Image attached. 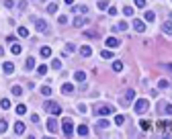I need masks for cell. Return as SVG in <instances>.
<instances>
[{"label":"cell","mask_w":172,"mask_h":139,"mask_svg":"<svg viewBox=\"0 0 172 139\" xmlns=\"http://www.w3.org/2000/svg\"><path fill=\"white\" fill-rule=\"evenodd\" d=\"M47 131H49V133H57V123H55V119H47Z\"/></svg>","instance_id":"cell-8"},{"label":"cell","mask_w":172,"mask_h":139,"mask_svg":"<svg viewBox=\"0 0 172 139\" xmlns=\"http://www.w3.org/2000/svg\"><path fill=\"white\" fill-rule=\"evenodd\" d=\"M135 6H141V8H145V0H135Z\"/></svg>","instance_id":"cell-41"},{"label":"cell","mask_w":172,"mask_h":139,"mask_svg":"<svg viewBox=\"0 0 172 139\" xmlns=\"http://www.w3.org/2000/svg\"><path fill=\"white\" fill-rule=\"evenodd\" d=\"M133 29H135L137 33H143V31H145V25H143V20L135 18V20H133Z\"/></svg>","instance_id":"cell-7"},{"label":"cell","mask_w":172,"mask_h":139,"mask_svg":"<svg viewBox=\"0 0 172 139\" xmlns=\"http://www.w3.org/2000/svg\"><path fill=\"white\" fill-rule=\"evenodd\" d=\"M133 108H135V112H137V114H143V112L149 108V102H147L145 98H139V100L135 102V106H133Z\"/></svg>","instance_id":"cell-3"},{"label":"cell","mask_w":172,"mask_h":139,"mask_svg":"<svg viewBox=\"0 0 172 139\" xmlns=\"http://www.w3.org/2000/svg\"><path fill=\"white\" fill-rule=\"evenodd\" d=\"M74 49H76V47H74L72 43H68V45H66V51H74Z\"/></svg>","instance_id":"cell-43"},{"label":"cell","mask_w":172,"mask_h":139,"mask_svg":"<svg viewBox=\"0 0 172 139\" xmlns=\"http://www.w3.org/2000/svg\"><path fill=\"white\" fill-rule=\"evenodd\" d=\"M35 27H37V31H39V33H47V31H49L47 20H43V18H37V20H35Z\"/></svg>","instance_id":"cell-6"},{"label":"cell","mask_w":172,"mask_h":139,"mask_svg":"<svg viewBox=\"0 0 172 139\" xmlns=\"http://www.w3.org/2000/svg\"><path fill=\"white\" fill-rule=\"evenodd\" d=\"M139 125H141V129H149V123H147V121H141Z\"/></svg>","instance_id":"cell-42"},{"label":"cell","mask_w":172,"mask_h":139,"mask_svg":"<svg viewBox=\"0 0 172 139\" xmlns=\"http://www.w3.org/2000/svg\"><path fill=\"white\" fill-rule=\"evenodd\" d=\"M2 70H4V74H12V72H14V63H12V61H4Z\"/></svg>","instance_id":"cell-11"},{"label":"cell","mask_w":172,"mask_h":139,"mask_svg":"<svg viewBox=\"0 0 172 139\" xmlns=\"http://www.w3.org/2000/svg\"><path fill=\"white\" fill-rule=\"evenodd\" d=\"M98 8H100V10H106V8H109V2H106V0H100V2H98Z\"/></svg>","instance_id":"cell-34"},{"label":"cell","mask_w":172,"mask_h":139,"mask_svg":"<svg viewBox=\"0 0 172 139\" xmlns=\"http://www.w3.org/2000/svg\"><path fill=\"white\" fill-rule=\"evenodd\" d=\"M61 131H63V135H66V137H70V135H72L74 125H72V121H70V119H63V123H61Z\"/></svg>","instance_id":"cell-4"},{"label":"cell","mask_w":172,"mask_h":139,"mask_svg":"<svg viewBox=\"0 0 172 139\" xmlns=\"http://www.w3.org/2000/svg\"><path fill=\"white\" fill-rule=\"evenodd\" d=\"M76 131H78V135H82V137H84V135H88V127H86V125H80Z\"/></svg>","instance_id":"cell-19"},{"label":"cell","mask_w":172,"mask_h":139,"mask_svg":"<svg viewBox=\"0 0 172 139\" xmlns=\"http://www.w3.org/2000/svg\"><path fill=\"white\" fill-rule=\"evenodd\" d=\"M100 57H104V59H111V57H113V53H111L109 49H104V51L100 53Z\"/></svg>","instance_id":"cell-35"},{"label":"cell","mask_w":172,"mask_h":139,"mask_svg":"<svg viewBox=\"0 0 172 139\" xmlns=\"http://www.w3.org/2000/svg\"><path fill=\"white\" fill-rule=\"evenodd\" d=\"M115 123H117V125H123V123H125V117H123V114H117V117H115Z\"/></svg>","instance_id":"cell-36"},{"label":"cell","mask_w":172,"mask_h":139,"mask_svg":"<svg viewBox=\"0 0 172 139\" xmlns=\"http://www.w3.org/2000/svg\"><path fill=\"white\" fill-rule=\"evenodd\" d=\"M0 106H2V108H10V100L8 98H2V100H0Z\"/></svg>","instance_id":"cell-31"},{"label":"cell","mask_w":172,"mask_h":139,"mask_svg":"<svg viewBox=\"0 0 172 139\" xmlns=\"http://www.w3.org/2000/svg\"><path fill=\"white\" fill-rule=\"evenodd\" d=\"M162 31H164L166 35H172V20H166V22H162Z\"/></svg>","instance_id":"cell-12"},{"label":"cell","mask_w":172,"mask_h":139,"mask_svg":"<svg viewBox=\"0 0 172 139\" xmlns=\"http://www.w3.org/2000/svg\"><path fill=\"white\" fill-rule=\"evenodd\" d=\"M154 18H156V14H154V10H145V20H147V22H152Z\"/></svg>","instance_id":"cell-21"},{"label":"cell","mask_w":172,"mask_h":139,"mask_svg":"<svg viewBox=\"0 0 172 139\" xmlns=\"http://www.w3.org/2000/svg\"><path fill=\"white\" fill-rule=\"evenodd\" d=\"M14 133H16V135H23V133H25V125L20 123V121L14 123Z\"/></svg>","instance_id":"cell-14"},{"label":"cell","mask_w":172,"mask_h":139,"mask_svg":"<svg viewBox=\"0 0 172 139\" xmlns=\"http://www.w3.org/2000/svg\"><path fill=\"white\" fill-rule=\"evenodd\" d=\"M25 65H27V67H29V70H33V67H35V59H33V57H29V59H27V63H25Z\"/></svg>","instance_id":"cell-37"},{"label":"cell","mask_w":172,"mask_h":139,"mask_svg":"<svg viewBox=\"0 0 172 139\" xmlns=\"http://www.w3.org/2000/svg\"><path fill=\"white\" fill-rule=\"evenodd\" d=\"M61 92H63V94H72V92H74V86H72L70 82H66V84L61 86Z\"/></svg>","instance_id":"cell-15"},{"label":"cell","mask_w":172,"mask_h":139,"mask_svg":"<svg viewBox=\"0 0 172 139\" xmlns=\"http://www.w3.org/2000/svg\"><path fill=\"white\" fill-rule=\"evenodd\" d=\"M96 125H98L100 129H106V127H109L111 123H109V121H106V119H100V121H96Z\"/></svg>","instance_id":"cell-25"},{"label":"cell","mask_w":172,"mask_h":139,"mask_svg":"<svg viewBox=\"0 0 172 139\" xmlns=\"http://www.w3.org/2000/svg\"><path fill=\"white\" fill-rule=\"evenodd\" d=\"M74 80H76V82H84V80H86V74L80 70V72H76V74H74Z\"/></svg>","instance_id":"cell-17"},{"label":"cell","mask_w":172,"mask_h":139,"mask_svg":"<svg viewBox=\"0 0 172 139\" xmlns=\"http://www.w3.org/2000/svg\"><path fill=\"white\" fill-rule=\"evenodd\" d=\"M133 98H135V90H133V88H127L125 94L119 98V104H121V106H129V102H131Z\"/></svg>","instance_id":"cell-1"},{"label":"cell","mask_w":172,"mask_h":139,"mask_svg":"<svg viewBox=\"0 0 172 139\" xmlns=\"http://www.w3.org/2000/svg\"><path fill=\"white\" fill-rule=\"evenodd\" d=\"M111 112H113V104H102V106L96 108V114H98V117H104V114H111Z\"/></svg>","instance_id":"cell-5"},{"label":"cell","mask_w":172,"mask_h":139,"mask_svg":"<svg viewBox=\"0 0 172 139\" xmlns=\"http://www.w3.org/2000/svg\"><path fill=\"white\" fill-rule=\"evenodd\" d=\"M18 35H20V37H29V29H25V27H18Z\"/></svg>","instance_id":"cell-28"},{"label":"cell","mask_w":172,"mask_h":139,"mask_svg":"<svg viewBox=\"0 0 172 139\" xmlns=\"http://www.w3.org/2000/svg\"><path fill=\"white\" fill-rule=\"evenodd\" d=\"M113 31H127V22H119V25H115Z\"/></svg>","instance_id":"cell-23"},{"label":"cell","mask_w":172,"mask_h":139,"mask_svg":"<svg viewBox=\"0 0 172 139\" xmlns=\"http://www.w3.org/2000/svg\"><path fill=\"white\" fill-rule=\"evenodd\" d=\"M160 112H164V114H172V104H170V102H162V104H160Z\"/></svg>","instance_id":"cell-9"},{"label":"cell","mask_w":172,"mask_h":139,"mask_svg":"<svg viewBox=\"0 0 172 139\" xmlns=\"http://www.w3.org/2000/svg\"><path fill=\"white\" fill-rule=\"evenodd\" d=\"M158 86H160V88H168V86H170V82H168V80H164V78H162V80H160V82H158Z\"/></svg>","instance_id":"cell-38"},{"label":"cell","mask_w":172,"mask_h":139,"mask_svg":"<svg viewBox=\"0 0 172 139\" xmlns=\"http://www.w3.org/2000/svg\"><path fill=\"white\" fill-rule=\"evenodd\" d=\"M10 92H12L14 96H20V94H23V88H20V86H12V88H10Z\"/></svg>","instance_id":"cell-20"},{"label":"cell","mask_w":172,"mask_h":139,"mask_svg":"<svg viewBox=\"0 0 172 139\" xmlns=\"http://www.w3.org/2000/svg\"><path fill=\"white\" fill-rule=\"evenodd\" d=\"M90 53H92V49L88 47V45H82V47H80V55L82 57H90Z\"/></svg>","instance_id":"cell-13"},{"label":"cell","mask_w":172,"mask_h":139,"mask_svg":"<svg viewBox=\"0 0 172 139\" xmlns=\"http://www.w3.org/2000/svg\"><path fill=\"white\" fill-rule=\"evenodd\" d=\"M43 108H45V110H49L51 114H59V112H61V106H59L57 102H53V100H47L45 104H43Z\"/></svg>","instance_id":"cell-2"},{"label":"cell","mask_w":172,"mask_h":139,"mask_svg":"<svg viewBox=\"0 0 172 139\" xmlns=\"http://www.w3.org/2000/svg\"><path fill=\"white\" fill-rule=\"evenodd\" d=\"M123 70V61H113V72H121Z\"/></svg>","instance_id":"cell-24"},{"label":"cell","mask_w":172,"mask_h":139,"mask_svg":"<svg viewBox=\"0 0 172 139\" xmlns=\"http://www.w3.org/2000/svg\"><path fill=\"white\" fill-rule=\"evenodd\" d=\"M57 22H59V25H66V22H68V16H66V14H59V16H57Z\"/></svg>","instance_id":"cell-32"},{"label":"cell","mask_w":172,"mask_h":139,"mask_svg":"<svg viewBox=\"0 0 172 139\" xmlns=\"http://www.w3.org/2000/svg\"><path fill=\"white\" fill-rule=\"evenodd\" d=\"M119 45H121V41L119 39H115V37H109V39H106V47H119Z\"/></svg>","instance_id":"cell-10"},{"label":"cell","mask_w":172,"mask_h":139,"mask_svg":"<svg viewBox=\"0 0 172 139\" xmlns=\"http://www.w3.org/2000/svg\"><path fill=\"white\" fill-rule=\"evenodd\" d=\"M49 55H51V49H49V47H41V57H45V59H47Z\"/></svg>","instance_id":"cell-22"},{"label":"cell","mask_w":172,"mask_h":139,"mask_svg":"<svg viewBox=\"0 0 172 139\" xmlns=\"http://www.w3.org/2000/svg\"><path fill=\"white\" fill-rule=\"evenodd\" d=\"M37 74L45 76V74H47V65H39V67H37Z\"/></svg>","instance_id":"cell-29"},{"label":"cell","mask_w":172,"mask_h":139,"mask_svg":"<svg viewBox=\"0 0 172 139\" xmlns=\"http://www.w3.org/2000/svg\"><path fill=\"white\" fill-rule=\"evenodd\" d=\"M109 14H113V16H115V14H117V8H115V6H111V8H109Z\"/></svg>","instance_id":"cell-44"},{"label":"cell","mask_w":172,"mask_h":139,"mask_svg":"<svg viewBox=\"0 0 172 139\" xmlns=\"http://www.w3.org/2000/svg\"><path fill=\"white\" fill-rule=\"evenodd\" d=\"M8 129V125H6V121H0V133H4Z\"/></svg>","instance_id":"cell-40"},{"label":"cell","mask_w":172,"mask_h":139,"mask_svg":"<svg viewBox=\"0 0 172 139\" xmlns=\"http://www.w3.org/2000/svg\"><path fill=\"white\" fill-rule=\"evenodd\" d=\"M27 112V106L25 104H16V114H25Z\"/></svg>","instance_id":"cell-26"},{"label":"cell","mask_w":172,"mask_h":139,"mask_svg":"<svg viewBox=\"0 0 172 139\" xmlns=\"http://www.w3.org/2000/svg\"><path fill=\"white\" fill-rule=\"evenodd\" d=\"M51 67H53V70H61V61H59V59H53V61H51Z\"/></svg>","instance_id":"cell-33"},{"label":"cell","mask_w":172,"mask_h":139,"mask_svg":"<svg viewBox=\"0 0 172 139\" xmlns=\"http://www.w3.org/2000/svg\"><path fill=\"white\" fill-rule=\"evenodd\" d=\"M47 12H51V14H53V12H57V4H55V2L47 4Z\"/></svg>","instance_id":"cell-27"},{"label":"cell","mask_w":172,"mask_h":139,"mask_svg":"<svg viewBox=\"0 0 172 139\" xmlns=\"http://www.w3.org/2000/svg\"><path fill=\"white\" fill-rule=\"evenodd\" d=\"M86 22H88V20L82 18V16H76V18H74V25H76V27H84Z\"/></svg>","instance_id":"cell-18"},{"label":"cell","mask_w":172,"mask_h":139,"mask_svg":"<svg viewBox=\"0 0 172 139\" xmlns=\"http://www.w3.org/2000/svg\"><path fill=\"white\" fill-rule=\"evenodd\" d=\"M63 2H66V4H72V2H74V0H63Z\"/></svg>","instance_id":"cell-46"},{"label":"cell","mask_w":172,"mask_h":139,"mask_svg":"<svg viewBox=\"0 0 172 139\" xmlns=\"http://www.w3.org/2000/svg\"><path fill=\"white\" fill-rule=\"evenodd\" d=\"M123 12H125L127 16H133V8H131V6H125V8H123Z\"/></svg>","instance_id":"cell-39"},{"label":"cell","mask_w":172,"mask_h":139,"mask_svg":"<svg viewBox=\"0 0 172 139\" xmlns=\"http://www.w3.org/2000/svg\"><path fill=\"white\" fill-rule=\"evenodd\" d=\"M10 51H12V55H18L20 51H23V47H20L18 43H12V45H10Z\"/></svg>","instance_id":"cell-16"},{"label":"cell","mask_w":172,"mask_h":139,"mask_svg":"<svg viewBox=\"0 0 172 139\" xmlns=\"http://www.w3.org/2000/svg\"><path fill=\"white\" fill-rule=\"evenodd\" d=\"M41 94H43V96H49V94H51V88H49V86H43V88H41Z\"/></svg>","instance_id":"cell-30"},{"label":"cell","mask_w":172,"mask_h":139,"mask_svg":"<svg viewBox=\"0 0 172 139\" xmlns=\"http://www.w3.org/2000/svg\"><path fill=\"white\" fill-rule=\"evenodd\" d=\"M162 67H164V70H170V72H172V63H164Z\"/></svg>","instance_id":"cell-45"}]
</instances>
